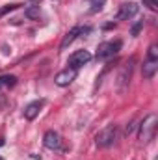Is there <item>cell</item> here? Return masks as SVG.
I'll return each instance as SVG.
<instances>
[{
	"mask_svg": "<svg viewBox=\"0 0 158 160\" xmlns=\"http://www.w3.org/2000/svg\"><path fill=\"white\" fill-rule=\"evenodd\" d=\"M155 132H156V114H149L140 125L138 138L141 143H149L155 138Z\"/></svg>",
	"mask_w": 158,
	"mask_h": 160,
	"instance_id": "cell-1",
	"label": "cell"
},
{
	"mask_svg": "<svg viewBox=\"0 0 158 160\" xmlns=\"http://www.w3.org/2000/svg\"><path fill=\"white\" fill-rule=\"evenodd\" d=\"M116 140H117V125H108L102 130H99L97 136H95V143L101 149H106V147L114 145Z\"/></svg>",
	"mask_w": 158,
	"mask_h": 160,
	"instance_id": "cell-2",
	"label": "cell"
},
{
	"mask_svg": "<svg viewBox=\"0 0 158 160\" xmlns=\"http://www.w3.org/2000/svg\"><path fill=\"white\" fill-rule=\"evenodd\" d=\"M119 48H121V41H106V43L99 45L97 58L99 60H110L119 52Z\"/></svg>",
	"mask_w": 158,
	"mask_h": 160,
	"instance_id": "cell-3",
	"label": "cell"
},
{
	"mask_svg": "<svg viewBox=\"0 0 158 160\" xmlns=\"http://www.w3.org/2000/svg\"><path fill=\"white\" fill-rule=\"evenodd\" d=\"M89 60H91V54H89L87 50H77V52H73V54L69 56V60H67V65L78 71V67L86 65Z\"/></svg>",
	"mask_w": 158,
	"mask_h": 160,
	"instance_id": "cell-4",
	"label": "cell"
},
{
	"mask_svg": "<svg viewBox=\"0 0 158 160\" xmlns=\"http://www.w3.org/2000/svg\"><path fill=\"white\" fill-rule=\"evenodd\" d=\"M75 78H77V69L65 67L63 71H60V73L54 77V82H56V86H60V88H67L69 84H73Z\"/></svg>",
	"mask_w": 158,
	"mask_h": 160,
	"instance_id": "cell-5",
	"label": "cell"
},
{
	"mask_svg": "<svg viewBox=\"0 0 158 160\" xmlns=\"http://www.w3.org/2000/svg\"><path fill=\"white\" fill-rule=\"evenodd\" d=\"M132 63H134V60H130L128 63H125V65H123V69H121V75H119V78H117L119 93H125V91H126V88H128L130 75H132Z\"/></svg>",
	"mask_w": 158,
	"mask_h": 160,
	"instance_id": "cell-6",
	"label": "cell"
},
{
	"mask_svg": "<svg viewBox=\"0 0 158 160\" xmlns=\"http://www.w3.org/2000/svg\"><path fill=\"white\" fill-rule=\"evenodd\" d=\"M138 13V4H134V2H126V4H123L121 8H119L117 11V21H128V19H132L134 15Z\"/></svg>",
	"mask_w": 158,
	"mask_h": 160,
	"instance_id": "cell-7",
	"label": "cell"
},
{
	"mask_svg": "<svg viewBox=\"0 0 158 160\" xmlns=\"http://www.w3.org/2000/svg\"><path fill=\"white\" fill-rule=\"evenodd\" d=\"M43 145H45L47 149H52V151L60 149V145H62V138H60V134L54 132V130H47L45 136H43Z\"/></svg>",
	"mask_w": 158,
	"mask_h": 160,
	"instance_id": "cell-8",
	"label": "cell"
},
{
	"mask_svg": "<svg viewBox=\"0 0 158 160\" xmlns=\"http://www.w3.org/2000/svg\"><path fill=\"white\" fill-rule=\"evenodd\" d=\"M82 32H87V28L84 30L82 26H75L71 32H67V34H65V38H63V41H62V45H60V50H65V48H67L73 41L78 38V34H82Z\"/></svg>",
	"mask_w": 158,
	"mask_h": 160,
	"instance_id": "cell-9",
	"label": "cell"
},
{
	"mask_svg": "<svg viewBox=\"0 0 158 160\" xmlns=\"http://www.w3.org/2000/svg\"><path fill=\"white\" fill-rule=\"evenodd\" d=\"M41 106H43V101H34V102H30V104L24 108V118L28 121H34L37 118V114H39Z\"/></svg>",
	"mask_w": 158,
	"mask_h": 160,
	"instance_id": "cell-10",
	"label": "cell"
},
{
	"mask_svg": "<svg viewBox=\"0 0 158 160\" xmlns=\"http://www.w3.org/2000/svg\"><path fill=\"white\" fill-rule=\"evenodd\" d=\"M158 71V60H147L143 63V78H153Z\"/></svg>",
	"mask_w": 158,
	"mask_h": 160,
	"instance_id": "cell-11",
	"label": "cell"
},
{
	"mask_svg": "<svg viewBox=\"0 0 158 160\" xmlns=\"http://www.w3.org/2000/svg\"><path fill=\"white\" fill-rule=\"evenodd\" d=\"M15 84H17L15 75H2L0 77V86H4V88H13Z\"/></svg>",
	"mask_w": 158,
	"mask_h": 160,
	"instance_id": "cell-12",
	"label": "cell"
},
{
	"mask_svg": "<svg viewBox=\"0 0 158 160\" xmlns=\"http://www.w3.org/2000/svg\"><path fill=\"white\" fill-rule=\"evenodd\" d=\"M39 13H41L39 6H30V8L24 11V15H26L28 19H39Z\"/></svg>",
	"mask_w": 158,
	"mask_h": 160,
	"instance_id": "cell-13",
	"label": "cell"
},
{
	"mask_svg": "<svg viewBox=\"0 0 158 160\" xmlns=\"http://www.w3.org/2000/svg\"><path fill=\"white\" fill-rule=\"evenodd\" d=\"M141 30H143V21H138V22L130 28V36H132V38H138Z\"/></svg>",
	"mask_w": 158,
	"mask_h": 160,
	"instance_id": "cell-14",
	"label": "cell"
},
{
	"mask_svg": "<svg viewBox=\"0 0 158 160\" xmlns=\"http://www.w3.org/2000/svg\"><path fill=\"white\" fill-rule=\"evenodd\" d=\"M149 60H158V45L149 47Z\"/></svg>",
	"mask_w": 158,
	"mask_h": 160,
	"instance_id": "cell-15",
	"label": "cell"
},
{
	"mask_svg": "<svg viewBox=\"0 0 158 160\" xmlns=\"http://www.w3.org/2000/svg\"><path fill=\"white\" fill-rule=\"evenodd\" d=\"M143 6H147L149 9H153V11H155V9L158 8V2H156V0H143Z\"/></svg>",
	"mask_w": 158,
	"mask_h": 160,
	"instance_id": "cell-16",
	"label": "cell"
},
{
	"mask_svg": "<svg viewBox=\"0 0 158 160\" xmlns=\"http://www.w3.org/2000/svg\"><path fill=\"white\" fill-rule=\"evenodd\" d=\"M2 145H4V140H2V138H0V147H2Z\"/></svg>",
	"mask_w": 158,
	"mask_h": 160,
	"instance_id": "cell-17",
	"label": "cell"
},
{
	"mask_svg": "<svg viewBox=\"0 0 158 160\" xmlns=\"http://www.w3.org/2000/svg\"><path fill=\"white\" fill-rule=\"evenodd\" d=\"M0 160H2V158H0Z\"/></svg>",
	"mask_w": 158,
	"mask_h": 160,
	"instance_id": "cell-18",
	"label": "cell"
}]
</instances>
